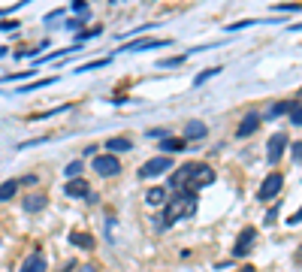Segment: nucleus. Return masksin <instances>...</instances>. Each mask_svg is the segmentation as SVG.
Listing matches in <instances>:
<instances>
[{"mask_svg":"<svg viewBox=\"0 0 302 272\" xmlns=\"http://www.w3.org/2000/svg\"><path fill=\"white\" fill-rule=\"evenodd\" d=\"M215 181V170L206 164H181L178 170L169 173V190H191L197 193L200 187Z\"/></svg>","mask_w":302,"mask_h":272,"instance_id":"f257e3e1","label":"nucleus"},{"mask_svg":"<svg viewBox=\"0 0 302 272\" xmlns=\"http://www.w3.org/2000/svg\"><path fill=\"white\" fill-rule=\"evenodd\" d=\"M191 215H197V193H191V190H175L172 197L163 203V218H160V224H163V227H172L178 218H191Z\"/></svg>","mask_w":302,"mask_h":272,"instance_id":"f03ea898","label":"nucleus"},{"mask_svg":"<svg viewBox=\"0 0 302 272\" xmlns=\"http://www.w3.org/2000/svg\"><path fill=\"white\" fill-rule=\"evenodd\" d=\"M91 170L103 179H112V176H121V161H118V154H94V161H91Z\"/></svg>","mask_w":302,"mask_h":272,"instance_id":"7ed1b4c3","label":"nucleus"},{"mask_svg":"<svg viewBox=\"0 0 302 272\" xmlns=\"http://www.w3.org/2000/svg\"><path fill=\"white\" fill-rule=\"evenodd\" d=\"M281 187H284V176H281V173H269L266 179L260 181L257 200H260V203H269V200H275L278 193H281Z\"/></svg>","mask_w":302,"mask_h":272,"instance_id":"20e7f679","label":"nucleus"},{"mask_svg":"<svg viewBox=\"0 0 302 272\" xmlns=\"http://www.w3.org/2000/svg\"><path fill=\"white\" fill-rule=\"evenodd\" d=\"M175 164H172V158L169 154H157V158H151L142 170H139V179H157V176H163V173H169Z\"/></svg>","mask_w":302,"mask_h":272,"instance_id":"39448f33","label":"nucleus"},{"mask_svg":"<svg viewBox=\"0 0 302 272\" xmlns=\"http://www.w3.org/2000/svg\"><path fill=\"white\" fill-rule=\"evenodd\" d=\"M46 206H49V193L46 190H30V193H24V200H21L24 215H36V212H43Z\"/></svg>","mask_w":302,"mask_h":272,"instance_id":"423d86ee","label":"nucleus"},{"mask_svg":"<svg viewBox=\"0 0 302 272\" xmlns=\"http://www.w3.org/2000/svg\"><path fill=\"white\" fill-rule=\"evenodd\" d=\"M254 236H257V230H254V227H245V230L239 233V242H236V248H233V257H248L251 248H254Z\"/></svg>","mask_w":302,"mask_h":272,"instance_id":"0eeeda50","label":"nucleus"},{"mask_svg":"<svg viewBox=\"0 0 302 272\" xmlns=\"http://www.w3.org/2000/svg\"><path fill=\"white\" fill-rule=\"evenodd\" d=\"M284 148H287V136H284V133H275V136L269 139V145H266V161H269L272 167H275V164L281 161Z\"/></svg>","mask_w":302,"mask_h":272,"instance_id":"6e6552de","label":"nucleus"},{"mask_svg":"<svg viewBox=\"0 0 302 272\" xmlns=\"http://www.w3.org/2000/svg\"><path fill=\"white\" fill-rule=\"evenodd\" d=\"M260 124H263V115H257V112H248L245 118H242V124H239V139H245V136H254L257 130H260Z\"/></svg>","mask_w":302,"mask_h":272,"instance_id":"1a4fd4ad","label":"nucleus"},{"mask_svg":"<svg viewBox=\"0 0 302 272\" xmlns=\"http://www.w3.org/2000/svg\"><path fill=\"white\" fill-rule=\"evenodd\" d=\"M160 46H172V40H133V43H127V46H121L124 52H145V49H160Z\"/></svg>","mask_w":302,"mask_h":272,"instance_id":"9d476101","label":"nucleus"},{"mask_svg":"<svg viewBox=\"0 0 302 272\" xmlns=\"http://www.w3.org/2000/svg\"><path fill=\"white\" fill-rule=\"evenodd\" d=\"M206 133H209V127L197 118L184 124V142H200V139H206Z\"/></svg>","mask_w":302,"mask_h":272,"instance_id":"9b49d317","label":"nucleus"},{"mask_svg":"<svg viewBox=\"0 0 302 272\" xmlns=\"http://www.w3.org/2000/svg\"><path fill=\"white\" fill-rule=\"evenodd\" d=\"M64 190H67V197H73V200H85L91 187H88V181H85V179H70Z\"/></svg>","mask_w":302,"mask_h":272,"instance_id":"f8f14e48","label":"nucleus"},{"mask_svg":"<svg viewBox=\"0 0 302 272\" xmlns=\"http://www.w3.org/2000/svg\"><path fill=\"white\" fill-rule=\"evenodd\" d=\"M70 242L76 245V248H82V251H94V236H91V233H82V230H73L70 233Z\"/></svg>","mask_w":302,"mask_h":272,"instance_id":"ddd939ff","label":"nucleus"},{"mask_svg":"<svg viewBox=\"0 0 302 272\" xmlns=\"http://www.w3.org/2000/svg\"><path fill=\"white\" fill-rule=\"evenodd\" d=\"M21 272H49V263H46L43 254H30V257H24Z\"/></svg>","mask_w":302,"mask_h":272,"instance_id":"4468645a","label":"nucleus"},{"mask_svg":"<svg viewBox=\"0 0 302 272\" xmlns=\"http://www.w3.org/2000/svg\"><path fill=\"white\" fill-rule=\"evenodd\" d=\"M166 200H169V187H148V193H145L148 206H163Z\"/></svg>","mask_w":302,"mask_h":272,"instance_id":"2eb2a0df","label":"nucleus"},{"mask_svg":"<svg viewBox=\"0 0 302 272\" xmlns=\"http://www.w3.org/2000/svg\"><path fill=\"white\" fill-rule=\"evenodd\" d=\"M157 148H160V154H175V151H184L187 142L184 139H175V136H166V139L157 142Z\"/></svg>","mask_w":302,"mask_h":272,"instance_id":"dca6fc26","label":"nucleus"},{"mask_svg":"<svg viewBox=\"0 0 302 272\" xmlns=\"http://www.w3.org/2000/svg\"><path fill=\"white\" fill-rule=\"evenodd\" d=\"M133 148V142L127 139V136H112L109 142H106V151L109 154H118V151H130Z\"/></svg>","mask_w":302,"mask_h":272,"instance_id":"f3484780","label":"nucleus"},{"mask_svg":"<svg viewBox=\"0 0 302 272\" xmlns=\"http://www.w3.org/2000/svg\"><path fill=\"white\" fill-rule=\"evenodd\" d=\"M290 103H293V100H278V103H272V106L266 109V121L281 118V115H290Z\"/></svg>","mask_w":302,"mask_h":272,"instance_id":"a211bd4d","label":"nucleus"},{"mask_svg":"<svg viewBox=\"0 0 302 272\" xmlns=\"http://www.w3.org/2000/svg\"><path fill=\"white\" fill-rule=\"evenodd\" d=\"M18 187H21V181H18V179H6L3 184H0V203H6V200H12Z\"/></svg>","mask_w":302,"mask_h":272,"instance_id":"6ab92c4d","label":"nucleus"},{"mask_svg":"<svg viewBox=\"0 0 302 272\" xmlns=\"http://www.w3.org/2000/svg\"><path fill=\"white\" fill-rule=\"evenodd\" d=\"M58 79L55 76H49V79H36V82H30V85H24L21 91H15V94H30V91H36V88H49V85H55Z\"/></svg>","mask_w":302,"mask_h":272,"instance_id":"aec40b11","label":"nucleus"},{"mask_svg":"<svg viewBox=\"0 0 302 272\" xmlns=\"http://www.w3.org/2000/svg\"><path fill=\"white\" fill-rule=\"evenodd\" d=\"M221 70H224V67H206V70H203V73L197 76V79H194V85H197V88H200V85H206L209 79H215V76H218Z\"/></svg>","mask_w":302,"mask_h":272,"instance_id":"412c9836","label":"nucleus"},{"mask_svg":"<svg viewBox=\"0 0 302 272\" xmlns=\"http://www.w3.org/2000/svg\"><path fill=\"white\" fill-rule=\"evenodd\" d=\"M100 33H103V27H100V24H97V27H85V30H82L79 36H76V43L82 46L85 40H94V36H100Z\"/></svg>","mask_w":302,"mask_h":272,"instance_id":"4be33fe9","label":"nucleus"},{"mask_svg":"<svg viewBox=\"0 0 302 272\" xmlns=\"http://www.w3.org/2000/svg\"><path fill=\"white\" fill-rule=\"evenodd\" d=\"M36 70H24V73H12V76H3V79H0V85H6V82H21V79H30Z\"/></svg>","mask_w":302,"mask_h":272,"instance_id":"5701e85b","label":"nucleus"},{"mask_svg":"<svg viewBox=\"0 0 302 272\" xmlns=\"http://www.w3.org/2000/svg\"><path fill=\"white\" fill-rule=\"evenodd\" d=\"M290 121L296 124V127H302V103H290Z\"/></svg>","mask_w":302,"mask_h":272,"instance_id":"b1692460","label":"nucleus"},{"mask_svg":"<svg viewBox=\"0 0 302 272\" xmlns=\"http://www.w3.org/2000/svg\"><path fill=\"white\" fill-rule=\"evenodd\" d=\"M112 58H100V61H91V64H82V67H76V73H88V70H100V67H106Z\"/></svg>","mask_w":302,"mask_h":272,"instance_id":"393cba45","label":"nucleus"},{"mask_svg":"<svg viewBox=\"0 0 302 272\" xmlns=\"http://www.w3.org/2000/svg\"><path fill=\"white\" fill-rule=\"evenodd\" d=\"M64 173H67V179H82V164H79V161H73V164L64 167Z\"/></svg>","mask_w":302,"mask_h":272,"instance_id":"a878e982","label":"nucleus"},{"mask_svg":"<svg viewBox=\"0 0 302 272\" xmlns=\"http://www.w3.org/2000/svg\"><path fill=\"white\" fill-rule=\"evenodd\" d=\"M187 61V55H178V58H166V61H160V70H172V67H181Z\"/></svg>","mask_w":302,"mask_h":272,"instance_id":"bb28decb","label":"nucleus"},{"mask_svg":"<svg viewBox=\"0 0 302 272\" xmlns=\"http://www.w3.org/2000/svg\"><path fill=\"white\" fill-rule=\"evenodd\" d=\"M64 27H67V30H76V33H82V30H85V18H70Z\"/></svg>","mask_w":302,"mask_h":272,"instance_id":"cd10ccee","label":"nucleus"},{"mask_svg":"<svg viewBox=\"0 0 302 272\" xmlns=\"http://www.w3.org/2000/svg\"><path fill=\"white\" fill-rule=\"evenodd\" d=\"M251 24H257V18H245V21H233V24H226V30H242V27H251Z\"/></svg>","mask_w":302,"mask_h":272,"instance_id":"c85d7f7f","label":"nucleus"},{"mask_svg":"<svg viewBox=\"0 0 302 272\" xmlns=\"http://www.w3.org/2000/svg\"><path fill=\"white\" fill-rule=\"evenodd\" d=\"M290 158H293L296 164H302V139H299V142H293V148H290Z\"/></svg>","mask_w":302,"mask_h":272,"instance_id":"c756f323","label":"nucleus"},{"mask_svg":"<svg viewBox=\"0 0 302 272\" xmlns=\"http://www.w3.org/2000/svg\"><path fill=\"white\" fill-rule=\"evenodd\" d=\"M275 9H278V12H299V9H302V3H278Z\"/></svg>","mask_w":302,"mask_h":272,"instance_id":"7c9ffc66","label":"nucleus"},{"mask_svg":"<svg viewBox=\"0 0 302 272\" xmlns=\"http://www.w3.org/2000/svg\"><path fill=\"white\" fill-rule=\"evenodd\" d=\"M73 12H79V15L85 18V12H88V3H85V0H73Z\"/></svg>","mask_w":302,"mask_h":272,"instance_id":"2f4dec72","label":"nucleus"},{"mask_svg":"<svg viewBox=\"0 0 302 272\" xmlns=\"http://www.w3.org/2000/svg\"><path fill=\"white\" fill-rule=\"evenodd\" d=\"M148 136H151V139H166V136H169V130H163V127H154V130H148Z\"/></svg>","mask_w":302,"mask_h":272,"instance_id":"473e14b6","label":"nucleus"},{"mask_svg":"<svg viewBox=\"0 0 302 272\" xmlns=\"http://www.w3.org/2000/svg\"><path fill=\"white\" fill-rule=\"evenodd\" d=\"M3 30H18V21L15 18H9V21H0V33Z\"/></svg>","mask_w":302,"mask_h":272,"instance_id":"72a5a7b5","label":"nucleus"},{"mask_svg":"<svg viewBox=\"0 0 302 272\" xmlns=\"http://www.w3.org/2000/svg\"><path fill=\"white\" fill-rule=\"evenodd\" d=\"M290 227H296V224H302V206L296 209V215H290V221H287Z\"/></svg>","mask_w":302,"mask_h":272,"instance_id":"f704fd0d","label":"nucleus"},{"mask_svg":"<svg viewBox=\"0 0 302 272\" xmlns=\"http://www.w3.org/2000/svg\"><path fill=\"white\" fill-rule=\"evenodd\" d=\"M76 272H100V269H97V263H82Z\"/></svg>","mask_w":302,"mask_h":272,"instance_id":"c9c22d12","label":"nucleus"},{"mask_svg":"<svg viewBox=\"0 0 302 272\" xmlns=\"http://www.w3.org/2000/svg\"><path fill=\"white\" fill-rule=\"evenodd\" d=\"M64 12H67V9H55V12H49V15H46V24H49V21H55V18H61Z\"/></svg>","mask_w":302,"mask_h":272,"instance_id":"e433bc0d","label":"nucleus"},{"mask_svg":"<svg viewBox=\"0 0 302 272\" xmlns=\"http://www.w3.org/2000/svg\"><path fill=\"white\" fill-rule=\"evenodd\" d=\"M293 260H296V266H302V245L296 248V254H293Z\"/></svg>","mask_w":302,"mask_h":272,"instance_id":"4c0bfd02","label":"nucleus"},{"mask_svg":"<svg viewBox=\"0 0 302 272\" xmlns=\"http://www.w3.org/2000/svg\"><path fill=\"white\" fill-rule=\"evenodd\" d=\"M239 272H257V269H254V266H251V263H245V266H242V269H239Z\"/></svg>","mask_w":302,"mask_h":272,"instance_id":"58836bf2","label":"nucleus"},{"mask_svg":"<svg viewBox=\"0 0 302 272\" xmlns=\"http://www.w3.org/2000/svg\"><path fill=\"white\" fill-rule=\"evenodd\" d=\"M290 30H293V33H299V30H302V21H299V24H293Z\"/></svg>","mask_w":302,"mask_h":272,"instance_id":"ea45409f","label":"nucleus"},{"mask_svg":"<svg viewBox=\"0 0 302 272\" xmlns=\"http://www.w3.org/2000/svg\"><path fill=\"white\" fill-rule=\"evenodd\" d=\"M112 3H118V0H112Z\"/></svg>","mask_w":302,"mask_h":272,"instance_id":"a19ab883","label":"nucleus"}]
</instances>
